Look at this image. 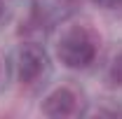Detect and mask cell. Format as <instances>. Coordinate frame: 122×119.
I'll return each instance as SVG.
<instances>
[{
	"label": "cell",
	"mask_w": 122,
	"mask_h": 119,
	"mask_svg": "<svg viewBox=\"0 0 122 119\" xmlns=\"http://www.w3.org/2000/svg\"><path fill=\"white\" fill-rule=\"evenodd\" d=\"M77 110H80V98L71 87H59L42 101V114L47 117H71Z\"/></svg>",
	"instance_id": "277c9868"
},
{
	"label": "cell",
	"mask_w": 122,
	"mask_h": 119,
	"mask_svg": "<svg viewBox=\"0 0 122 119\" xmlns=\"http://www.w3.org/2000/svg\"><path fill=\"white\" fill-rule=\"evenodd\" d=\"M108 75H110V82L113 84H117V87H122V51L113 59V63H110V70H108Z\"/></svg>",
	"instance_id": "5b68a950"
},
{
	"label": "cell",
	"mask_w": 122,
	"mask_h": 119,
	"mask_svg": "<svg viewBox=\"0 0 122 119\" xmlns=\"http://www.w3.org/2000/svg\"><path fill=\"white\" fill-rule=\"evenodd\" d=\"M56 56L71 70L89 68L96 59V40L87 28H71L61 35L56 45Z\"/></svg>",
	"instance_id": "6da1fadb"
},
{
	"label": "cell",
	"mask_w": 122,
	"mask_h": 119,
	"mask_svg": "<svg viewBox=\"0 0 122 119\" xmlns=\"http://www.w3.org/2000/svg\"><path fill=\"white\" fill-rule=\"evenodd\" d=\"M5 77H7V68H5V63H2V59H0V87L5 84Z\"/></svg>",
	"instance_id": "52a82bcc"
},
{
	"label": "cell",
	"mask_w": 122,
	"mask_h": 119,
	"mask_svg": "<svg viewBox=\"0 0 122 119\" xmlns=\"http://www.w3.org/2000/svg\"><path fill=\"white\" fill-rule=\"evenodd\" d=\"M5 14V2H2V0H0V16Z\"/></svg>",
	"instance_id": "ba28073f"
},
{
	"label": "cell",
	"mask_w": 122,
	"mask_h": 119,
	"mask_svg": "<svg viewBox=\"0 0 122 119\" xmlns=\"http://www.w3.org/2000/svg\"><path fill=\"white\" fill-rule=\"evenodd\" d=\"M77 0H35L30 21L38 28H52L75 9Z\"/></svg>",
	"instance_id": "3957f363"
},
{
	"label": "cell",
	"mask_w": 122,
	"mask_h": 119,
	"mask_svg": "<svg viewBox=\"0 0 122 119\" xmlns=\"http://www.w3.org/2000/svg\"><path fill=\"white\" fill-rule=\"evenodd\" d=\"M96 7H101V9H117L122 7V0H92Z\"/></svg>",
	"instance_id": "8992f818"
},
{
	"label": "cell",
	"mask_w": 122,
	"mask_h": 119,
	"mask_svg": "<svg viewBox=\"0 0 122 119\" xmlns=\"http://www.w3.org/2000/svg\"><path fill=\"white\" fill-rule=\"evenodd\" d=\"M49 70V56L38 42H24L16 51V77L24 87L38 84Z\"/></svg>",
	"instance_id": "7a4b0ae2"
}]
</instances>
